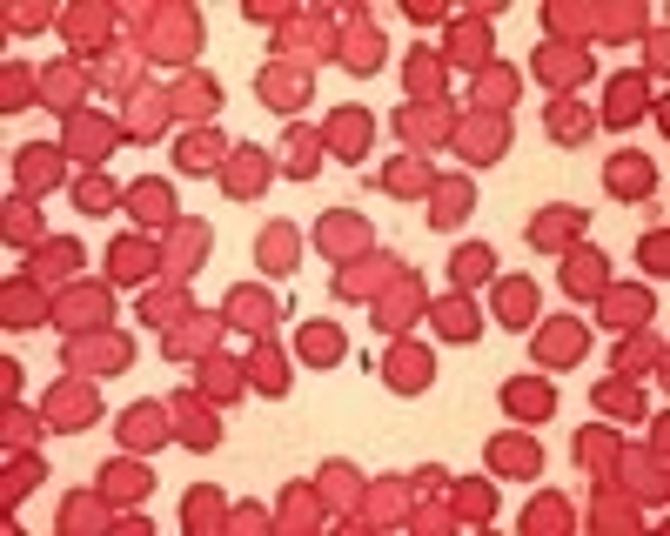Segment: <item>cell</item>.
<instances>
[{
    "mask_svg": "<svg viewBox=\"0 0 670 536\" xmlns=\"http://www.w3.org/2000/svg\"><path fill=\"white\" fill-rule=\"evenodd\" d=\"M295 255H302V235H295V228H262V235H255V262L268 268V275H289L295 268Z\"/></svg>",
    "mask_w": 670,
    "mask_h": 536,
    "instance_id": "1",
    "label": "cell"
},
{
    "mask_svg": "<svg viewBox=\"0 0 670 536\" xmlns=\"http://www.w3.org/2000/svg\"><path fill=\"white\" fill-rule=\"evenodd\" d=\"M490 275H496V248H483V242H463V248H456V282H463V289L490 282Z\"/></svg>",
    "mask_w": 670,
    "mask_h": 536,
    "instance_id": "2",
    "label": "cell"
},
{
    "mask_svg": "<svg viewBox=\"0 0 670 536\" xmlns=\"http://www.w3.org/2000/svg\"><path fill=\"white\" fill-rule=\"evenodd\" d=\"M128 208L141 215V222H168V188H161V181H134Z\"/></svg>",
    "mask_w": 670,
    "mask_h": 536,
    "instance_id": "3",
    "label": "cell"
},
{
    "mask_svg": "<svg viewBox=\"0 0 670 536\" xmlns=\"http://www.w3.org/2000/svg\"><path fill=\"white\" fill-rule=\"evenodd\" d=\"M302 356L309 362H342V329H322V322L302 329Z\"/></svg>",
    "mask_w": 670,
    "mask_h": 536,
    "instance_id": "4",
    "label": "cell"
},
{
    "mask_svg": "<svg viewBox=\"0 0 670 536\" xmlns=\"http://www.w3.org/2000/svg\"><path fill=\"white\" fill-rule=\"evenodd\" d=\"M215 155H222V141H215V134H195V141H188L175 161L188 168V175H208V168H215Z\"/></svg>",
    "mask_w": 670,
    "mask_h": 536,
    "instance_id": "5",
    "label": "cell"
},
{
    "mask_svg": "<svg viewBox=\"0 0 670 536\" xmlns=\"http://www.w3.org/2000/svg\"><path fill=\"white\" fill-rule=\"evenodd\" d=\"M436 322H443L449 342H476V315H469V302H443V309H436Z\"/></svg>",
    "mask_w": 670,
    "mask_h": 536,
    "instance_id": "6",
    "label": "cell"
},
{
    "mask_svg": "<svg viewBox=\"0 0 670 536\" xmlns=\"http://www.w3.org/2000/svg\"><path fill=\"white\" fill-rule=\"evenodd\" d=\"M637 81H617V94H610V108H603V121H610V128H630V121H637Z\"/></svg>",
    "mask_w": 670,
    "mask_h": 536,
    "instance_id": "7",
    "label": "cell"
},
{
    "mask_svg": "<svg viewBox=\"0 0 670 536\" xmlns=\"http://www.w3.org/2000/svg\"><path fill=\"white\" fill-rule=\"evenodd\" d=\"M161 436H168V429H161L155 409H134V416H128V443H134V449H155Z\"/></svg>",
    "mask_w": 670,
    "mask_h": 536,
    "instance_id": "8",
    "label": "cell"
},
{
    "mask_svg": "<svg viewBox=\"0 0 670 536\" xmlns=\"http://www.w3.org/2000/svg\"><path fill=\"white\" fill-rule=\"evenodd\" d=\"M108 483H114V490H128V496H148V469H134V463H108Z\"/></svg>",
    "mask_w": 670,
    "mask_h": 536,
    "instance_id": "9",
    "label": "cell"
},
{
    "mask_svg": "<svg viewBox=\"0 0 670 536\" xmlns=\"http://www.w3.org/2000/svg\"><path fill=\"white\" fill-rule=\"evenodd\" d=\"M463 201H469V188H449V195H436V215H429V222H436V228L463 222V215H456V208H463Z\"/></svg>",
    "mask_w": 670,
    "mask_h": 536,
    "instance_id": "10",
    "label": "cell"
},
{
    "mask_svg": "<svg viewBox=\"0 0 670 536\" xmlns=\"http://www.w3.org/2000/svg\"><path fill=\"white\" fill-rule=\"evenodd\" d=\"M108 201H114L108 181H81V208H108Z\"/></svg>",
    "mask_w": 670,
    "mask_h": 536,
    "instance_id": "11",
    "label": "cell"
}]
</instances>
